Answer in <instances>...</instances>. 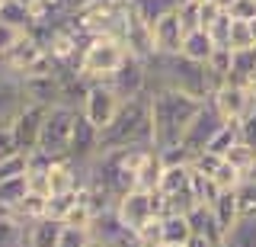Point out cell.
Returning a JSON list of instances; mask_svg holds the SVG:
<instances>
[{"label":"cell","instance_id":"cb8c5ba5","mask_svg":"<svg viewBox=\"0 0 256 247\" xmlns=\"http://www.w3.org/2000/svg\"><path fill=\"white\" fill-rule=\"evenodd\" d=\"M160 221H164V241L160 244H186L192 237L186 212H166V215H160Z\"/></svg>","mask_w":256,"mask_h":247},{"label":"cell","instance_id":"9c48e42d","mask_svg":"<svg viewBox=\"0 0 256 247\" xmlns=\"http://www.w3.org/2000/svg\"><path fill=\"white\" fill-rule=\"evenodd\" d=\"M224 125V119L218 116V109L212 106V103H202V109L196 113V119L189 122V129H186V135H182V141L180 145L189 151V157H196V154H202V151L208 148V141L214 138V132H218Z\"/></svg>","mask_w":256,"mask_h":247},{"label":"cell","instance_id":"836d02e7","mask_svg":"<svg viewBox=\"0 0 256 247\" xmlns=\"http://www.w3.org/2000/svg\"><path fill=\"white\" fill-rule=\"evenodd\" d=\"M90 241H93L90 228H80V225H61L58 247H86Z\"/></svg>","mask_w":256,"mask_h":247},{"label":"cell","instance_id":"f6af8a7d","mask_svg":"<svg viewBox=\"0 0 256 247\" xmlns=\"http://www.w3.org/2000/svg\"><path fill=\"white\" fill-rule=\"evenodd\" d=\"M244 180H256V161H253V167H250V170H246V177Z\"/></svg>","mask_w":256,"mask_h":247},{"label":"cell","instance_id":"f546056e","mask_svg":"<svg viewBox=\"0 0 256 247\" xmlns=\"http://www.w3.org/2000/svg\"><path fill=\"white\" fill-rule=\"evenodd\" d=\"M45 209H48V196L29 193V196L13 209V218H20V221H26V225H32V221L45 218Z\"/></svg>","mask_w":256,"mask_h":247},{"label":"cell","instance_id":"ac0fdd59","mask_svg":"<svg viewBox=\"0 0 256 247\" xmlns=\"http://www.w3.org/2000/svg\"><path fill=\"white\" fill-rule=\"evenodd\" d=\"M54 157L42 154V151H29L26 154V180H29V193L48 196V170H52Z\"/></svg>","mask_w":256,"mask_h":247},{"label":"cell","instance_id":"e0dca14e","mask_svg":"<svg viewBox=\"0 0 256 247\" xmlns=\"http://www.w3.org/2000/svg\"><path fill=\"white\" fill-rule=\"evenodd\" d=\"M208 209H212L214 221H218V228L228 234V231L240 221V199H237V189H221V196L214 199Z\"/></svg>","mask_w":256,"mask_h":247},{"label":"cell","instance_id":"603a6c76","mask_svg":"<svg viewBox=\"0 0 256 247\" xmlns=\"http://www.w3.org/2000/svg\"><path fill=\"white\" fill-rule=\"evenodd\" d=\"M26 196H29L26 173H22V177H13V180H4V183H0V215H13V209Z\"/></svg>","mask_w":256,"mask_h":247},{"label":"cell","instance_id":"3957f363","mask_svg":"<svg viewBox=\"0 0 256 247\" xmlns=\"http://www.w3.org/2000/svg\"><path fill=\"white\" fill-rule=\"evenodd\" d=\"M205 100H196L180 90H150V119H154V148H173L182 141L189 122Z\"/></svg>","mask_w":256,"mask_h":247},{"label":"cell","instance_id":"8d00e7d4","mask_svg":"<svg viewBox=\"0 0 256 247\" xmlns=\"http://www.w3.org/2000/svg\"><path fill=\"white\" fill-rule=\"evenodd\" d=\"M237 199H240V215L256 218V180H244L237 186Z\"/></svg>","mask_w":256,"mask_h":247},{"label":"cell","instance_id":"4fadbf2b","mask_svg":"<svg viewBox=\"0 0 256 247\" xmlns=\"http://www.w3.org/2000/svg\"><path fill=\"white\" fill-rule=\"evenodd\" d=\"M106 84L118 93V100L141 97V93H148V65L138 61V58H128L116 74L106 77Z\"/></svg>","mask_w":256,"mask_h":247},{"label":"cell","instance_id":"8fae6325","mask_svg":"<svg viewBox=\"0 0 256 247\" xmlns=\"http://www.w3.org/2000/svg\"><path fill=\"white\" fill-rule=\"evenodd\" d=\"M68 157L77 161L80 167H90L96 157H100V129H96L80 109H77V119H74V132H70Z\"/></svg>","mask_w":256,"mask_h":247},{"label":"cell","instance_id":"6da1fadb","mask_svg":"<svg viewBox=\"0 0 256 247\" xmlns=\"http://www.w3.org/2000/svg\"><path fill=\"white\" fill-rule=\"evenodd\" d=\"M144 65H148V93L150 90H180L196 100H208L218 90L208 68L198 65V61L182 58V55H154Z\"/></svg>","mask_w":256,"mask_h":247},{"label":"cell","instance_id":"7c38bea8","mask_svg":"<svg viewBox=\"0 0 256 247\" xmlns=\"http://www.w3.org/2000/svg\"><path fill=\"white\" fill-rule=\"evenodd\" d=\"M45 116H48V106L26 103V106H22V113L13 119L10 132H13V141H16V148H20L22 154H29V151L38 148V132H42Z\"/></svg>","mask_w":256,"mask_h":247},{"label":"cell","instance_id":"ba28073f","mask_svg":"<svg viewBox=\"0 0 256 247\" xmlns=\"http://www.w3.org/2000/svg\"><path fill=\"white\" fill-rule=\"evenodd\" d=\"M118 106H122L118 93L112 90L106 81H93L90 90H86V97H84V103H80V113H84V116L96 125V129L102 132V129L112 122V116L118 113Z\"/></svg>","mask_w":256,"mask_h":247},{"label":"cell","instance_id":"5bb4252c","mask_svg":"<svg viewBox=\"0 0 256 247\" xmlns=\"http://www.w3.org/2000/svg\"><path fill=\"white\" fill-rule=\"evenodd\" d=\"M20 84H22V93H26L29 103H38V106H54V103H61L58 71H45V74L20 77Z\"/></svg>","mask_w":256,"mask_h":247},{"label":"cell","instance_id":"b9f144b4","mask_svg":"<svg viewBox=\"0 0 256 247\" xmlns=\"http://www.w3.org/2000/svg\"><path fill=\"white\" fill-rule=\"evenodd\" d=\"M228 13L237 23H250V20H256V0H234L228 7Z\"/></svg>","mask_w":256,"mask_h":247},{"label":"cell","instance_id":"4316f807","mask_svg":"<svg viewBox=\"0 0 256 247\" xmlns=\"http://www.w3.org/2000/svg\"><path fill=\"white\" fill-rule=\"evenodd\" d=\"M58 234H61V221L38 218L29 225V247H58Z\"/></svg>","mask_w":256,"mask_h":247},{"label":"cell","instance_id":"83f0119b","mask_svg":"<svg viewBox=\"0 0 256 247\" xmlns=\"http://www.w3.org/2000/svg\"><path fill=\"white\" fill-rule=\"evenodd\" d=\"M221 247H256V218H246L240 215V221L224 234Z\"/></svg>","mask_w":256,"mask_h":247},{"label":"cell","instance_id":"7402d4cb","mask_svg":"<svg viewBox=\"0 0 256 247\" xmlns=\"http://www.w3.org/2000/svg\"><path fill=\"white\" fill-rule=\"evenodd\" d=\"M0 23H6L16 33H32V26H36L32 10L26 4H20V0H4L0 4Z\"/></svg>","mask_w":256,"mask_h":247},{"label":"cell","instance_id":"f35d334b","mask_svg":"<svg viewBox=\"0 0 256 247\" xmlns=\"http://www.w3.org/2000/svg\"><path fill=\"white\" fill-rule=\"evenodd\" d=\"M176 17H180V23H182V29H186V33L198 29V0H180Z\"/></svg>","mask_w":256,"mask_h":247},{"label":"cell","instance_id":"7dc6e473","mask_svg":"<svg viewBox=\"0 0 256 247\" xmlns=\"http://www.w3.org/2000/svg\"><path fill=\"white\" fill-rule=\"evenodd\" d=\"M218 4L224 7V10H228V7H230V4H234V0H218Z\"/></svg>","mask_w":256,"mask_h":247},{"label":"cell","instance_id":"8992f818","mask_svg":"<svg viewBox=\"0 0 256 247\" xmlns=\"http://www.w3.org/2000/svg\"><path fill=\"white\" fill-rule=\"evenodd\" d=\"M74 119H77L74 106H64V103L48 106V116L42 122V132H38V148L36 151H42V154H48V157H68Z\"/></svg>","mask_w":256,"mask_h":247},{"label":"cell","instance_id":"74e56055","mask_svg":"<svg viewBox=\"0 0 256 247\" xmlns=\"http://www.w3.org/2000/svg\"><path fill=\"white\" fill-rule=\"evenodd\" d=\"M22 173H26V154H22V151H16L6 161H0V183L13 180V177H22Z\"/></svg>","mask_w":256,"mask_h":247},{"label":"cell","instance_id":"d6986e66","mask_svg":"<svg viewBox=\"0 0 256 247\" xmlns=\"http://www.w3.org/2000/svg\"><path fill=\"white\" fill-rule=\"evenodd\" d=\"M186 218H189V228H192V234H202L208 237L212 244H224V231L218 228V221H214V215L208 205H192V209L186 212Z\"/></svg>","mask_w":256,"mask_h":247},{"label":"cell","instance_id":"1f68e13d","mask_svg":"<svg viewBox=\"0 0 256 247\" xmlns=\"http://www.w3.org/2000/svg\"><path fill=\"white\" fill-rule=\"evenodd\" d=\"M224 161H228L230 167H234V170H240V173L246 177V170H250V167H253V161H256V148L250 145V141H244V138H240L237 145L230 148L228 154H224Z\"/></svg>","mask_w":256,"mask_h":247},{"label":"cell","instance_id":"4dcf8cb0","mask_svg":"<svg viewBox=\"0 0 256 247\" xmlns=\"http://www.w3.org/2000/svg\"><path fill=\"white\" fill-rule=\"evenodd\" d=\"M237 141H240V125H237V122H224L221 129L214 132V138L208 141L205 151H212V154H221V157H224L230 148L237 145Z\"/></svg>","mask_w":256,"mask_h":247},{"label":"cell","instance_id":"e575fe53","mask_svg":"<svg viewBox=\"0 0 256 247\" xmlns=\"http://www.w3.org/2000/svg\"><path fill=\"white\" fill-rule=\"evenodd\" d=\"M253 33H250V26L246 23H230V39H228V49L230 52H246V49H253Z\"/></svg>","mask_w":256,"mask_h":247},{"label":"cell","instance_id":"5b68a950","mask_svg":"<svg viewBox=\"0 0 256 247\" xmlns=\"http://www.w3.org/2000/svg\"><path fill=\"white\" fill-rule=\"evenodd\" d=\"M132 58L125 49V42L118 36H90L80 52V61H77V71L86 77V81H106L112 77L125 61Z\"/></svg>","mask_w":256,"mask_h":247},{"label":"cell","instance_id":"277c9868","mask_svg":"<svg viewBox=\"0 0 256 247\" xmlns=\"http://www.w3.org/2000/svg\"><path fill=\"white\" fill-rule=\"evenodd\" d=\"M150 148H118V151H102L96 161L86 167V180L96 183L100 189L116 199H122L125 193L138 189V173L141 164L148 157Z\"/></svg>","mask_w":256,"mask_h":247},{"label":"cell","instance_id":"d6a6232c","mask_svg":"<svg viewBox=\"0 0 256 247\" xmlns=\"http://www.w3.org/2000/svg\"><path fill=\"white\" fill-rule=\"evenodd\" d=\"M208 180H214V186H218V189H237L240 183H244V173L234 170V167L221 157V164L212 170V177H208Z\"/></svg>","mask_w":256,"mask_h":247},{"label":"cell","instance_id":"9a60e30c","mask_svg":"<svg viewBox=\"0 0 256 247\" xmlns=\"http://www.w3.org/2000/svg\"><path fill=\"white\" fill-rule=\"evenodd\" d=\"M26 93H22V84L20 77L6 74L4 68H0V129H10L13 119L22 113V106H26Z\"/></svg>","mask_w":256,"mask_h":247},{"label":"cell","instance_id":"d4e9b609","mask_svg":"<svg viewBox=\"0 0 256 247\" xmlns=\"http://www.w3.org/2000/svg\"><path fill=\"white\" fill-rule=\"evenodd\" d=\"M0 247H29V225L13 215H0Z\"/></svg>","mask_w":256,"mask_h":247},{"label":"cell","instance_id":"484cf974","mask_svg":"<svg viewBox=\"0 0 256 247\" xmlns=\"http://www.w3.org/2000/svg\"><path fill=\"white\" fill-rule=\"evenodd\" d=\"M77 202H80V186H77V189H68V193H52V196H48L45 218H52V221H68V215L77 209Z\"/></svg>","mask_w":256,"mask_h":247},{"label":"cell","instance_id":"bcb514c9","mask_svg":"<svg viewBox=\"0 0 256 247\" xmlns=\"http://www.w3.org/2000/svg\"><path fill=\"white\" fill-rule=\"evenodd\" d=\"M86 247H109V244H102V241H90Z\"/></svg>","mask_w":256,"mask_h":247},{"label":"cell","instance_id":"52a82bcc","mask_svg":"<svg viewBox=\"0 0 256 247\" xmlns=\"http://www.w3.org/2000/svg\"><path fill=\"white\" fill-rule=\"evenodd\" d=\"M116 215L122 218V225L138 234V231L148 225L154 215H164V199L157 193H144V189H132L116 202Z\"/></svg>","mask_w":256,"mask_h":247},{"label":"cell","instance_id":"c3c4849f","mask_svg":"<svg viewBox=\"0 0 256 247\" xmlns=\"http://www.w3.org/2000/svg\"><path fill=\"white\" fill-rule=\"evenodd\" d=\"M160 247H186V244H160Z\"/></svg>","mask_w":256,"mask_h":247},{"label":"cell","instance_id":"30bf717a","mask_svg":"<svg viewBox=\"0 0 256 247\" xmlns=\"http://www.w3.org/2000/svg\"><path fill=\"white\" fill-rule=\"evenodd\" d=\"M253 100H256V93L246 84H230V81H224L218 90L208 97V103L218 109V116L224 119V122H237V119L250 109Z\"/></svg>","mask_w":256,"mask_h":247},{"label":"cell","instance_id":"44dd1931","mask_svg":"<svg viewBox=\"0 0 256 247\" xmlns=\"http://www.w3.org/2000/svg\"><path fill=\"white\" fill-rule=\"evenodd\" d=\"M128 7H132V13L144 26H154L164 17H170L176 7H180V0H128Z\"/></svg>","mask_w":256,"mask_h":247},{"label":"cell","instance_id":"2e32d148","mask_svg":"<svg viewBox=\"0 0 256 247\" xmlns=\"http://www.w3.org/2000/svg\"><path fill=\"white\" fill-rule=\"evenodd\" d=\"M182 36H186V29H182V23H180V17H176V10H173L170 17H164L160 23H154V26H150L154 55H180Z\"/></svg>","mask_w":256,"mask_h":247},{"label":"cell","instance_id":"ee69618b","mask_svg":"<svg viewBox=\"0 0 256 247\" xmlns=\"http://www.w3.org/2000/svg\"><path fill=\"white\" fill-rule=\"evenodd\" d=\"M16 36H22V33H16V29H10L6 23H0V55H4V52L16 42Z\"/></svg>","mask_w":256,"mask_h":247},{"label":"cell","instance_id":"7a4b0ae2","mask_svg":"<svg viewBox=\"0 0 256 247\" xmlns=\"http://www.w3.org/2000/svg\"><path fill=\"white\" fill-rule=\"evenodd\" d=\"M118 148H154V119H150V93L122 100L112 122L100 132V154Z\"/></svg>","mask_w":256,"mask_h":247},{"label":"cell","instance_id":"681fc988","mask_svg":"<svg viewBox=\"0 0 256 247\" xmlns=\"http://www.w3.org/2000/svg\"><path fill=\"white\" fill-rule=\"evenodd\" d=\"M20 4H26V7H32V4H36V0H20Z\"/></svg>","mask_w":256,"mask_h":247},{"label":"cell","instance_id":"ab89813d","mask_svg":"<svg viewBox=\"0 0 256 247\" xmlns=\"http://www.w3.org/2000/svg\"><path fill=\"white\" fill-rule=\"evenodd\" d=\"M230 23H234V20H230V13L224 10L221 17L214 20L212 26H208V36L214 39V45H224V49H228V39H230Z\"/></svg>","mask_w":256,"mask_h":247},{"label":"cell","instance_id":"d590c367","mask_svg":"<svg viewBox=\"0 0 256 247\" xmlns=\"http://www.w3.org/2000/svg\"><path fill=\"white\" fill-rule=\"evenodd\" d=\"M134 241L144 244V247H160V241H164V221H160V215H154V218L134 234Z\"/></svg>","mask_w":256,"mask_h":247},{"label":"cell","instance_id":"7bdbcfd3","mask_svg":"<svg viewBox=\"0 0 256 247\" xmlns=\"http://www.w3.org/2000/svg\"><path fill=\"white\" fill-rule=\"evenodd\" d=\"M16 141H13V132L10 129H0V161H6L10 154H16Z\"/></svg>","mask_w":256,"mask_h":247},{"label":"cell","instance_id":"f907efd6","mask_svg":"<svg viewBox=\"0 0 256 247\" xmlns=\"http://www.w3.org/2000/svg\"><path fill=\"white\" fill-rule=\"evenodd\" d=\"M0 4H4V0H0Z\"/></svg>","mask_w":256,"mask_h":247},{"label":"cell","instance_id":"f1b7e54d","mask_svg":"<svg viewBox=\"0 0 256 247\" xmlns=\"http://www.w3.org/2000/svg\"><path fill=\"white\" fill-rule=\"evenodd\" d=\"M205 68H208V74L214 77V84H224L230 77V68H234V52L230 49H224V45H218V49L212 52V58L205 61Z\"/></svg>","mask_w":256,"mask_h":247},{"label":"cell","instance_id":"ffe728a7","mask_svg":"<svg viewBox=\"0 0 256 247\" xmlns=\"http://www.w3.org/2000/svg\"><path fill=\"white\" fill-rule=\"evenodd\" d=\"M214 49H218V45H214V39L208 36V29H192V33L182 36V49H180V55H182V58H189V61H198V65H205V61L212 58Z\"/></svg>","mask_w":256,"mask_h":247},{"label":"cell","instance_id":"60d3db41","mask_svg":"<svg viewBox=\"0 0 256 247\" xmlns=\"http://www.w3.org/2000/svg\"><path fill=\"white\" fill-rule=\"evenodd\" d=\"M237 125H240V138L250 141V145L256 148V100L250 103V109H246V113L237 119Z\"/></svg>","mask_w":256,"mask_h":247}]
</instances>
